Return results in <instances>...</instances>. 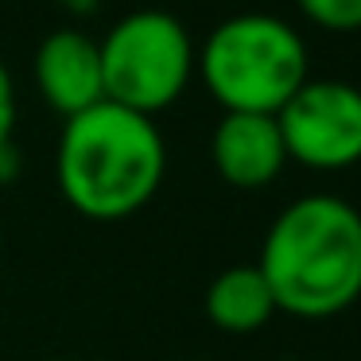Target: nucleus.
Returning <instances> with one entry per match:
<instances>
[{
    "label": "nucleus",
    "mask_w": 361,
    "mask_h": 361,
    "mask_svg": "<svg viewBox=\"0 0 361 361\" xmlns=\"http://www.w3.org/2000/svg\"><path fill=\"white\" fill-rule=\"evenodd\" d=\"M105 102L156 117L171 109L195 74V43L187 27L159 8L128 12L109 27L102 43Z\"/></svg>",
    "instance_id": "4"
},
{
    "label": "nucleus",
    "mask_w": 361,
    "mask_h": 361,
    "mask_svg": "<svg viewBox=\"0 0 361 361\" xmlns=\"http://www.w3.org/2000/svg\"><path fill=\"white\" fill-rule=\"evenodd\" d=\"M299 12L322 32H361V0H299Z\"/></svg>",
    "instance_id": "9"
},
{
    "label": "nucleus",
    "mask_w": 361,
    "mask_h": 361,
    "mask_svg": "<svg viewBox=\"0 0 361 361\" xmlns=\"http://www.w3.org/2000/svg\"><path fill=\"white\" fill-rule=\"evenodd\" d=\"M35 86H39L43 102L55 113H63L66 121L105 102L97 43L71 27L51 32L35 51Z\"/></svg>",
    "instance_id": "7"
},
{
    "label": "nucleus",
    "mask_w": 361,
    "mask_h": 361,
    "mask_svg": "<svg viewBox=\"0 0 361 361\" xmlns=\"http://www.w3.org/2000/svg\"><path fill=\"white\" fill-rule=\"evenodd\" d=\"M12 128H16V86L8 66L0 63V140H12Z\"/></svg>",
    "instance_id": "10"
},
{
    "label": "nucleus",
    "mask_w": 361,
    "mask_h": 361,
    "mask_svg": "<svg viewBox=\"0 0 361 361\" xmlns=\"http://www.w3.org/2000/svg\"><path fill=\"white\" fill-rule=\"evenodd\" d=\"M55 361H71V357H55Z\"/></svg>",
    "instance_id": "12"
},
{
    "label": "nucleus",
    "mask_w": 361,
    "mask_h": 361,
    "mask_svg": "<svg viewBox=\"0 0 361 361\" xmlns=\"http://www.w3.org/2000/svg\"><path fill=\"white\" fill-rule=\"evenodd\" d=\"M280 311L257 264H233L206 288V319L226 334H257Z\"/></svg>",
    "instance_id": "8"
},
{
    "label": "nucleus",
    "mask_w": 361,
    "mask_h": 361,
    "mask_svg": "<svg viewBox=\"0 0 361 361\" xmlns=\"http://www.w3.org/2000/svg\"><path fill=\"white\" fill-rule=\"evenodd\" d=\"M280 311L322 322L361 299V210L338 195H303L272 218L257 257Z\"/></svg>",
    "instance_id": "1"
},
{
    "label": "nucleus",
    "mask_w": 361,
    "mask_h": 361,
    "mask_svg": "<svg viewBox=\"0 0 361 361\" xmlns=\"http://www.w3.org/2000/svg\"><path fill=\"white\" fill-rule=\"evenodd\" d=\"M167 175V144L156 117L97 102L63 125L55 183L63 202L90 221H121L152 202Z\"/></svg>",
    "instance_id": "2"
},
{
    "label": "nucleus",
    "mask_w": 361,
    "mask_h": 361,
    "mask_svg": "<svg viewBox=\"0 0 361 361\" xmlns=\"http://www.w3.org/2000/svg\"><path fill=\"white\" fill-rule=\"evenodd\" d=\"M195 66L226 113L276 117L307 82V43L280 16L245 12L206 35Z\"/></svg>",
    "instance_id": "3"
},
{
    "label": "nucleus",
    "mask_w": 361,
    "mask_h": 361,
    "mask_svg": "<svg viewBox=\"0 0 361 361\" xmlns=\"http://www.w3.org/2000/svg\"><path fill=\"white\" fill-rule=\"evenodd\" d=\"M283 152L307 171L361 164V90L338 78H307L276 113Z\"/></svg>",
    "instance_id": "5"
},
{
    "label": "nucleus",
    "mask_w": 361,
    "mask_h": 361,
    "mask_svg": "<svg viewBox=\"0 0 361 361\" xmlns=\"http://www.w3.org/2000/svg\"><path fill=\"white\" fill-rule=\"evenodd\" d=\"M210 164L229 187L260 190L288 167L283 136L276 117L264 113H226L210 136Z\"/></svg>",
    "instance_id": "6"
},
{
    "label": "nucleus",
    "mask_w": 361,
    "mask_h": 361,
    "mask_svg": "<svg viewBox=\"0 0 361 361\" xmlns=\"http://www.w3.org/2000/svg\"><path fill=\"white\" fill-rule=\"evenodd\" d=\"M20 167H24L20 148L12 140H0V183H16L20 179Z\"/></svg>",
    "instance_id": "11"
}]
</instances>
